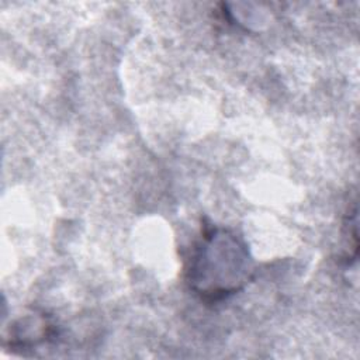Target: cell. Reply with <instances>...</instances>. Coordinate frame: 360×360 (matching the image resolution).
Here are the masks:
<instances>
[{
    "label": "cell",
    "mask_w": 360,
    "mask_h": 360,
    "mask_svg": "<svg viewBox=\"0 0 360 360\" xmlns=\"http://www.w3.org/2000/svg\"><path fill=\"white\" fill-rule=\"evenodd\" d=\"M255 262L246 242L232 229L204 225L184 266L188 288L204 302H221L253 278Z\"/></svg>",
    "instance_id": "obj_1"
},
{
    "label": "cell",
    "mask_w": 360,
    "mask_h": 360,
    "mask_svg": "<svg viewBox=\"0 0 360 360\" xmlns=\"http://www.w3.org/2000/svg\"><path fill=\"white\" fill-rule=\"evenodd\" d=\"M59 336V328L53 319L37 309L10 321L3 329V346L11 352H34L37 347L51 343Z\"/></svg>",
    "instance_id": "obj_2"
}]
</instances>
